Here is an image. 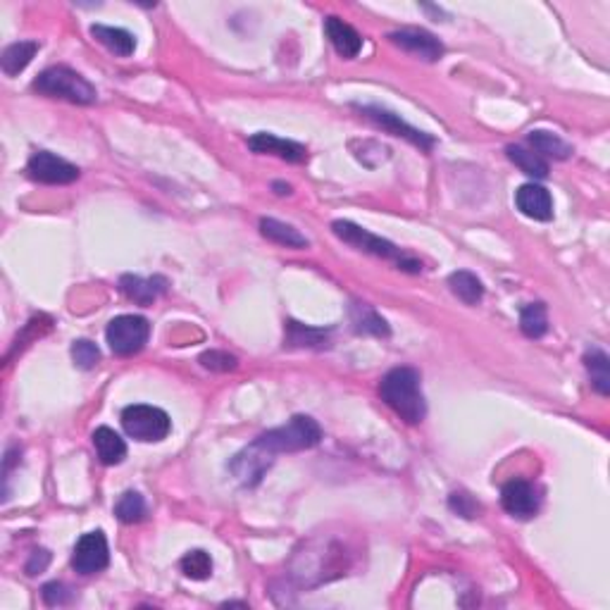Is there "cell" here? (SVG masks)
I'll use <instances>...</instances> for the list:
<instances>
[{"mask_svg": "<svg viewBox=\"0 0 610 610\" xmlns=\"http://www.w3.org/2000/svg\"><path fill=\"white\" fill-rule=\"evenodd\" d=\"M332 232L336 239H341V241L348 243V246H353V249L360 250V253H368V256H375V258H382V260H391V263H396L398 270L411 272V275L422 272V263H418L415 258L405 256L403 250L398 249L396 243H391V241H386V239H382V236L372 234V232L362 229L360 225H355V222H351V220L332 222Z\"/></svg>", "mask_w": 610, "mask_h": 610, "instance_id": "7a4b0ae2", "label": "cell"}, {"mask_svg": "<svg viewBox=\"0 0 610 610\" xmlns=\"http://www.w3.org/2000/svg\"><path fill=\"white\" fill-rule=\"evenodd\" d=\"M91 36L98 43H103L110 53L120 57H129L136 48V38L129 34L127 29L106 27V24H93Z\"/></svg>", "mask_w": 610, "mask_h": 610, "instance_id": "ffe728a7", "label": "cell"}, {"mask_svg": "<svg viewBox=\"0 0 610 610\" xmlns=\"http://www.w3.org/2000/svg\"><path fill=\"white\" fill-rule=\"evenodd\" d=\"M48 563H50L48 551H46V548H38V551H34V554H31V558H29L27 575L29 577L38 575V572H43V570L48 568Z\"/></svg>", "mask_w": 610, "mask_h": 610, "instance_id": "836d02e7", "label": "cell"}, {"mask_svg": "<svg viewBox=\"0 0 610 610\" xmlns=\"http://www.w3.org/2000/svg\"><path fill=\"white\" fill-rule=\"evenodd\" d=\"M249 148L253 153H260V156H277L286 163H305L308 157V150L305 146L296 141H286V139H279L275 134H267V131H260V134H253L249 139Z\"/></svg>", "mask_w": 610, "mask_h": 610, "instance_id": "5bb4252c", "label": "cell"}, {"mask_svg": "<svg viewBox=\"0 0 610 610\" xmlns=\"http://www.w3.org/2000/svg\"><path fill=\"white\" fill-rule=\"evenodd\" d=\"M260 234L267 239V241L277 243V246H284V249H308L310 241L301 234L299 229L286 225V222H279L275 217H263L260 220Z\"/></svg>", "mask_w": 610, "mask_h": 610, "instance_id": "ac0fdd59", "label": "cell"}, {"mask_svg": "<svg viewBox=\"0 0 610 610\" xmlns=\"http://www.w3.org/2000/svg\"><path fill=\"white\" fill-rule=\"evenodd\" d=\"M360 113L365 114L368 120L375 122L377 127H382L384 131H389V134H394V136H401V139L411 141L412 146H418V148H422V150H432V146H434L432 136L425 134V131H419V129L411 127V124L401 120L396 113H389V110H384V107H377V106L360 107Z\"/></svg>", "mask_w": 610, "mask_h": 610, "instance_id": "30bf717a", "label": "cell"}, {"mask_svg": "<svg viewBox=\"0 0 610 610\" xmlns=\"http://www.w3.org/2000/svg\"><path fill=\"white\" fill-rule=\"evenodd\" d=\"M527 141L532 143V148L537 156H548L555 157V160H565V157L572 156V146H570L568 141H563L561 136L554 134V131L537 129V131H530Z\"/></svg>", "mask_w": 610, "mask_h": 610, "instance_id": "44dd1931", "label": "cell"}, {"mask_svg": "<svg viewBox=\"0 0 610 610\" xmlns=\"http://www.w3.org/2000/svg\"><path fill=\"white\" fill-rule=\"evenodd\" d=\"M31 86L41 96L70 100L74 106H93L96 98H98L91 81L81 77L79 72L70 70V67H50V70L41 72Z\"/></svg>", "mask_w": 610, "mask_h": 610, "instance_id": "3957f363", "label": "cell"}, {"mask_svg": "<svg viewBox=\"0 0 610 610\" xmlns=\"http://www.w3.org/2000/svg\"><path fill=\"white\" fill-rule=\"evenodd\" d=\"M501 505L513 518L530 520L539 511V494L527 479H511L501 489Z\"/></svg>", "mask_w": 610, "mask_h": 610, "instance_id": "8fae6325", "label": "cell"}, {"mask_svg": "<svg viewBox=\"0 0 610 610\" xmlns=\"http://www.w3.org/2000/svg\"><path fill=\"white\" fill-rule=\"evenodd\" d=\"M389 41L405 53L425 60V63H436L444 55V46H441L439 38L425 29H401V31L389 34Z\"/></svg>", "mask_w": 610, "mask_h": 610, "instance_id": "7c38bea8", "label": "cell"}, {"mask_svg": "<svg viewBox=\"0 0 610 610\" xmlns=\"http://www.w3.org/2000/svg\"><path fill=\"white\" fill-rule=\"evenodd\" d=\"M27 174L29 179H34L38 184L63 186L77 182L79 167L77 165L67 163L64 157H57L55 153H50V150H38V153H34V156L29 157Z\"/></svg>", "mask_w": 610, "mask_h": 610, "instance_id": "52a82bcc", "label": "cell"}, {"mask_svg": "<svg viewBox=\"0 0 610 610\" xmlns=\"http://www.w3.org/2000/svg\"><path fill=\"white\" fill-rule=\"evenodd\" d=\"M120 289L127 299L136 301L139 305H153L157 296H163L167 292V279L163 277H150L143 279L139 275H124L120 279Z\"/></svg>", "mask_w": 610, "mask_h": 610, "instance_id": "9a60e30c", "label": "cell"}, {"mask_svg": "<svg viewBox=\"0 0 610 610\" xmlns=\"http://www.w3.org/2000/svg\"><path fill=\"white\" fill-rule=\"evenodd\" d=\"M505 156L511 160L520 172H525L527 177L532 179H546L548 177V163L541 156H537L534 150H527L522 146H508Z\"/></svg>", "mask_w": 610, "mask_h": 610, "instance_id": "cb8c5ba5", "label": "cell"}, {"mask_svg": "<svg viewBox=\"0 0 610 610\" xmlns=\"http://www.w3.org/2000/svg\"><path fill=\"white\" fill-rule=\"evenodd\" d=\"M200 365L210 372H234L239 368V360L227 351H206L200 355Z\"/></svg>", "mask_w": 610, "mask_h": 610, "instance_id": "4dcf8cb0", "label": "cell"}, {"mask_svg": "<svg viewBox=\"0 0 610 610\" xmlns=\"http://www.w3.org/2000/svg\"><path fill=\"white\" fill-rule=\"evenodd\" d=\"M448 505H451V511H455L458 515H462V518H475L477 513H479V504H477L472 496H468V494H462V491L451 494Z\"/></svg>", "mask_w": 610, "mask_h": 610, "instance_id": "1f68e13d", "label": "cell"}, {"mask_svg": "<svg viewBox=\"0 0 610 610\" xmlns=\"http://www.w3.org/2000/svg\"><path fill=\"white\" fill-rule=\"evenodd\" d=\"M584 365L591 377V386L601 394L608 396L610 394V360L608 355L601 348H591L589 353L584 355Z\"/></svg>", "mask_w": 610, "mask_h": 610, "instance_id": "484cf974", "label": "cell"}, {"mask_svg": "<svg viewBox=\"0 0 610 610\" xmlns=\"http://www.w3.org/2000/svg\"><path fill=\"white\" fill-rule=\"evenodd\" d=\"M379 396L408 425H419L427 418L425 394H422V386H419L418 369H389L382 377V382H379Z\"/></svg>", "mask_w": 610, "mask_h": 610, "instance_id": "6da1fadb", "label": "cell"}, {"mask_svg": "<svg viewBox=\"0 0 610 610\" xmlns=\"http://www.w3.org/2000/svg\"><path fill=\"white\" fill-rule=\"evenodd\" d=\"M256 441L272 455L296 453V451H308V448L318 446L322 441V429L308 415H293L284 427L260 434Z\"/></svg>", "mask_w": 610, "mask_h": 610, "instance_id": "277c9868", "label": "cell"}, {"mask_svg": "<svg viewBox=\"0 0 610 610\" xmlns=\"http://www.w3.org/2000/svg\"><path fill=\"white\" fill-rule=\"evenodd\" d=\"M520 329L530 339H541L548 332V312L544 303H530L520 312Z\"/></svg>", "mask_w": 610, "mask_h": 610, "instance_id": "4316f807", "label": "cell"}, {"mask_svg": "<svg viewBox=\"0 0 610 610\" xmlns=\"http://www.w3.org/2000/svg\"><path fill=\"white\" fill-rule=\"evenodd\" d=\"M182 572H184L189 580H196V582H203L208 577L213 575V558L206 551H189V554L182 558Z\"/></svg>", "mask_w": 610, "mask_h": 610, "instance_id": "f1b7e54d", "label": "cell"}, {"mask_svg": "<svg viewBox=\"0 0 610 610\" xmlns=\"http://www.w3.org/2000/svg\"><path fill=\"white\" fill-rule=\"evenodd\" d=\"M351 322L358 334H372V336H389L391 329L382 315H377L369 305L355 303L351 308Z\"/></svg>", "mask_w": 610, "mask_h": 610, "instance_id": "d4e9b609", "label": "cell"}, {"mask_svg": "<svg viewBox=\"0 0 610 610\" xmlns=\"http://www.w3.org/2000/svg\"><path fill=\"white\" fill-rule=\"evenodd\" d=\"M448 286L455 299H461L465 305H477L484 299V284L477 275L468 270H458L448 277Z\"/></svg>", "mask_w": 610, "mask_h": 610, "instance_id": "7402d4cb", "label": "cell"}, {"mask_svg": "<svg viewBox=\"0 0 610 610\" xmlns=\"http://www.w3.org/2000/svg\"><path fill=\"white\" fill-rule=\"evenodd\" d=\"M114 515L127 522V525H134V522H141L146 518V501L139 491H127L124 496L117 501L114 505Z\"/></svg>", "mask_w": 610, "mask_h": 610, "instance_id": "83f0119b", "label": "cell"}, {"mask_svg": "<svg viewBox=\"0 0 610 610\" xmlns=\"http://www.w3.org/2000/svg\"><path fill=\"white\" fill-rule=\"evenodd\" d=\"M275 455L270 451H265L258 441H253L249 448H243L241 453L234 455V461L229 462V470L234 472V477L243 487H256L265 477V472L270 470Z\"/></svg>", "mask_w": 610, "mask_h": 610, "instance_id": "9c48e42d", "label": "cell"}, {"mask_svg": "<svg viewBox=\"0 0 610 610\" xmlns=\"http://www.w3.org/2000/svg\"><path fill=\"white\" fill-rule=\"evenodd\" d=\"M41 594H43V601H46L48 606H63V604H67V598H70L67 589H64L60 582L46 584V587L41 589Z\"/></svg>", "mask_w": 610, "mask_h": 610, "instance_id": "d6a6232c", "label": "cell"}, {"mask_svg": "<svg viewBox=\"0 0 610 610\" xmlns=\"http://www.w3.org/2000/svg\"><path fill=\"white\" fill-rule=\"evenodd\" d=\"M122 427H124V432L131 439L143 441V444H156V441L167 439V434L172 429V419L163 408L136 403L127 405L122 411Z\"/></svg>", "mask_w": 610, "mask_h": 610, "instance_id": "5b68a950", "label": "cell"}, {"mask_svg": "<svg viewBox=\"0 0 610 610\" xmlns=\"http://www.w3.org/2000/svg\"><path fill=\"white\" fill-rule=\"evenodd\" d=\"M284 346L315 348V351H322V348L329 346V332H325V329H312V326L289 319L284 332Z\"/></svg>", "mask_w": 610, "mask_h": 610, "instance_id": "d6986e66", "label": "cell"}, {"mask_svg": "<svg viewBox=\"0 0 610 610\" xmlns=\"http://www.w3.org/2000/svg\"><path fill=\"white\" fill-rule=\"evenodd\" d=\"M275 189H279L277 193H292V186L282 184V182H275Z\"/></svg>", "mask_w": 610, "mask_h": 610, "instance_id": "e575fe53", "label": "cell"}, {"mask_svg": "<svg viewBox=\"0 0 610 610\" xmlns=\"http://www.w3.org/2000/svg\"><path fill=\"white\" fill-rule=\"evenodd\" d=\"M148 336L150 325L148 319L141 318V315H120L106 329L107 346L120 358L141 353L143 346L148 343Z\"/></svg>", "mask_w": 610, "mask_h": 610, "instance_id": "8992f818", "label": "cell"}, {"mask_svg": "<svg viewBox=\"0 0 610 610\" xmlns=\"http://www.w3.org/2000/svg\"><path fill=\"white\" fill-rule=\"evenodd\" d=\"M36 50H38V43L36 41L13 43V46H7V48L3 50V55H0V67H3V72H5L7 77H14V74H20V72L34 60Z\"/></svg>", "mask_w": 610, "mask_h": 610, "instance_id": "603a6c76", "label": "cell"}, {"mask_svg": "<svg viewBox=\"0 0 610 610\" xmlns=\"http://www.w3.org/2000/svg\"><path fill=\"white\" fill-rule=\"evenodd\" d=\"M110 563V548L103 532H89L77 541L74 554H72V568L79 575H96L107 568Z\"/></svg>", "mask_w": 610, "mask_h": 610, "instance_id": "ba28073f", "label": "cell"}, {"mask_svg": "<svg viewBox=\"0 0 610 610\" xmlns=\"http://www.w3.org/2000/svg\"><path fill=\"white\" fill-rule=\"evenodd\" d=\"M515 206L525 217L537 222L554 220V199L541 184H525L515 191Z\"/></svg>", "mask_w": 610, "mask_h": 610, "instance_id": "4fadbf2b", "label": "cell"}, {"mask_svg": "<svg viewBox=\"0 0 610 610\" xmlns=\"http://www.w3.org/2000/svg\"><path fill=\"white\" fill-rule=\"evenodd\" d=\"M72 358H74V365L81 369H93L100 360V351L96 343L86 339H79L72 343Z\"/></svg>", "mask_w": 610, "mask_h": 610, "instance_id": "f546056e", "label": "cell"}, {"mask_svg": "<svg viewBox=\"0 0 610 610\" xmlns=\"http://www.w3.org/2000/svg\"><path fill=\"white\" fill-rule=\"evenodd\" d=\"M93 448L98 453L100 462L103 465H120L124 458H127V444L122 439L120 434L110 429V427H98L93 432Z\"/></svg>", "mask_w": 610, "mask_h": 610, "instance_id": "e0dca14e", "label": "cell"}, {"mask_svg": "<svg viewBox=\"0 0 610 610\" xmlns=\"http://www.w3.org/2000/svg\"><path fill=\"white\" fill-rule=\"evenodd\" d=\"M325 31L326 38L332 41L334 50L339 53L341 57H355L362 48V36L355 31L348 21L339 20V17H326L325 20Z\"/></svg>", "mask_w": 610, "mask_h": 610, "instance_id": "2e32d148", "label": "cell"}]
</instances>
